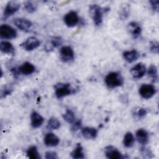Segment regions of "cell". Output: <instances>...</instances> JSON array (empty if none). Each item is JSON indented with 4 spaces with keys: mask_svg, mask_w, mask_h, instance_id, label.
Listing matches in <instances>:
<instances>
[{
    "mask_svg": "<svg viewBox=\"0 0 159 159\" xmlns=\"http://www.w3.org/2000/svg\"><path fill=\"white\" fill-rule=\"evenodd\" d=\"M135 135L138 142L141 145H145L148 143L149 141V134L146 130L143 129H138L135 133Z\"/></svg>",
    "mask_w": 159,
    "mask_h": 159,
    "instance_id": "obj_15",
    "label": "cell"
},
{
    "mask_svg": "<svg viewBox=\"0 0 159 159\" xmlns=\"http://www.w3.org/2000/svg\"><path fill=\"white\" fill-rule=\"evenodd\" d=\"M60 142L59 138L53 133H47L43 139V143L47 147H56Z\"/></svg>",
    "mask_w": 159,
    "mask_h": 159,
    "instance_id": "obj_13",
    "label": "cell"
},
{
    "mask_svg": "<svg viewBox=\"0 0 159 159\" xmlns=\"http://www.w3.org/2000/svg\"><path fill=\"white\" fill-rule=\"evenodd\" d=\"M130 14V6L127 4L124 3L120 7L119 16L122 20L126 19Z\"/></svg>",
    "mask_w": 159,
    "mask_h": 159,
    "instance_id": "obj_27",
    "label": "cell"
},
{
    "mask_svg": "<svg viewBox=\"0 0 159 159\" xmlns=\"http://www.w3.org/2000/svg\"><path fill=\"white\" fill-rule=\"evenodd\" d=\"M1 51L6 54H11L14 55L15 54V49L13 45L7 41H1L0 43Z\"/></svg>",
    "mask_w": 159,
    "mask_h": 159,
    "instance_id": "obj_21",
    "label": "cell"
},
{
    "mask_svg": "<svg viewBox=\"0 0 159 159\" xmlns=\"http://www.w3.org/2000/svg\"><path fill=\"white\" fill-rule=\"evenodd\" d=\"M104 81L109 88L114 89L122 86L124 80L120 73L112 71L107 75L104 79Z\"/></svg>",
    "mask_w": 159,
    "mask_h": 159,
    "instance_id": "obj_1",
    "label": "cell"
},
{
    "mask_svg": "<svg viewBox=\"0 0 159 159\" xmlns=\"http://www.w3.org/2000/svg\"><path fill=\"white\" fill-rule=\"evenodd\" d=\"M20 7V3H19L17 1H9L7 3L4 9L3 19L6 20L10 16L14 14L16 12L18 11Z\"/></svg>",
    "mask_w": 159,
    "mask_h": 159,
    "instance_id": "obj_5",
    "label": "cell"
},
{
    "mask_svg": "<svg viewBox=\"0 0 159 159\" xmlns=\"http://www.w3.org/2000/svg\"><path fill=\"white\" fill-rule=\"evenodd\" d=\"M81 132L83 137L86 139H94L98 135V130L94 127H85L81 129Z\"/></svg>",
    "mask_w": 159,
    "mask_h": 159,
    "instance_id": "obj_19",
    "label": "cell"
},
{
    "mask_svg": "<svg viewBox=\"0 0 159 159\" xmlns=\"http://www.w3.org/2000/svg\"><path fill=\"white\" fill-rule=\"evenodd\" d=\"M40 45V42L37 38L30 37L21 44V46L26 51H32L39 47Z\"/></svg>",
    "mask_w": 159,
    "mask_h": 159,
    "instance_id": "obj_8",
    "label": "cell"
},
{
    "mask_svg": "<svg viewBox=\"0 0 159 159\" xmlns=\"http://www.w3.org/2000/svg\"><path fill=\"white\" fill-rule=\"evenodd\" d=\"M26 153L29 158H32V159L40 158V156L38 152V149L37 147L35 145L30 146L29 148H28V149L27 150Z\"/></svg>",
    "mask_w": 159,
    "mask_h": 159,
    "instance_id": "obj_25",
    "label": "cell"
},
{
    "mask_svg": "<svg viewBox=\"0 0 159 159\" xmlns=\"http://www.w3.org/2000/svg\"><path fill=\"white\" fill-rule=\"evenodd\" d=\"M63 119L69 124H73L75 121V116L74 112L70 110L67 109L65 112L62 115Z\"/></svg>",
    "mask_w": 159,
    "mask_h": 159,
    "instance_id": "obj_28",
    "label": "cell"
},
{
    "mask_svg": "<svg viewBox=\"0 0 159 159\" xmlns=\"http://www.w3.org/2000/svg\"><path fill=\"white\" fill-rule=\"evenodd\" d=\"M135 142V138L134 135L130 132H127L124 137L123 144L126 148H131Z\"/></svg>",
    "mask_w": 159,
    "mask_h": 159,
    "instance_id": "obj_23",
    "label": "cell"
},
{
    "mask_svg": "<svg viewBox=\"0 0 159 159\" xmlns=\"http://www.w3.org/2000/svg\"><path fill=\"white\" fill-rule=\"evenodd\" d=\"M45 158L46 159H57L58 158L57 153L53 151H47L45 152Z\"/></svg>",
    "mask_w": 159,
    "mask_h": 159,
    "instance_id": "obj_33",
    "label": "cell"
},
{
    "mask_svg": "<svg viewBox=\"0 0 159 159\" xmlns=\"http://www.w3.org/2000/svg\"><path fill=\"white\" fill-rule=\"evenodd\" d=\"M63 20L68 27H73L78 23L79 17L76 12L71 11L65 15Z\"/></svg>",
    "mask_w": 159,
    "mask_h": 159,
    "instance_id": "obj_9",
    "label": "cell"
},
{
    "mask_svg": "<svg viewBox=\"0 0 159 159\" xmlns=\"http://www.w3.org/2000/svg\"><path fill=\"white\" fill-rule=\"evenodd\" d=\"M158 42L156 40L151 41L150 43V50L152 53L155 54L158 53Z\"/></svg>",
    "mask_w": 159,
    "mask_h": 159,
    "instance_id": "obj_30",
    "label": "cell"
},
{
    "mask_svg": "<svg viewBox=\"0 0 159 159\" xmlns=\"http://www.w3.org/2000/svg\"><path fill=\"white\" fill-rule=\"evenodd\" d=\"M18 70L20 74H22L24 75H29L35 71V67L31 63L25 61L18 68Z\"/></svg>",
    "mask_w": 159,
    "mask_h": 159,
    "instance_id": "obj_17",
    "label": "cell"
},
{
    "mask_svg": "<svg viewBox=\"0 0 159 159\" xmlns=\"http://www.w3.org/2000/svg\"><path fill=\"white\" fill-rule=\"evenodd\" d=\"M63 43V40L60 37H53L50 41L48 42L45 46V50L47 52H51L54 48L60 47Z\"/></svg>",
    "mask_w": 159,
    "mask_h": 159,
    "instance_id": "obj_18",
    "label": "cell"
},
{
    "mask_svg": "<svg viewBox=\"0 0 159 159\" xmlns=\"http://www.w3.org/2000/svg\"><path fill=\"white\" fill-rule=\"evenodd\" d=\"M152 9L155 12H158L159 9V1L158 0H151L150 1Z\"/></svg>",
    "mask_w": 159,
    "mask_h": 159,
    "instance_id": "obj_36",
    "label": "cell"
},
{
    "mask_svg": "<svg viewBox=\"0 0 159 159\" xmlns=\"http://www.w3.org/2000/svg\"><path fill=\"white\" fill-rule=\"evenodd\" d=\"M147 74L148 75V76L151 78L153 83H155L158 80V69L155 65H151L149 66L147 71Z\"/></svg>",
    "mask_w": 159,
    "mask_h": 159,
    "instance_id": "obj_24",
    "label": "cell"
},
{
    "mask_svg": "<svg viewBox=\"0 0 159 159\" xmlns=\"http://www.w3.org/2000/svg\"><path fill=\"white\" fill-rule=\"evenodd\" d=\"M13 23L19 29L24 32H29L32 26V22L25 18H16Z\"/></svg>",
    "mask_w": 159,
    "mask_h": 159,
    "instance_id": "obj_10",
    "label": "cell"
},
{
    "mask_svg": "<svg viewBox=\"0 0 159 159\" xmlns=\"http://www.w3.org/2000/svg\"><path fill=\"white\" fill-rule=\"evenodd\" d=\"M140 152H141L142 155H143L145 157H147L148 158L152 157V152L149 149H148V148H145L144 147L141 148Z\"/></svg>",
    "mask_w": 159,
    "mask_h": 159,
    "instance_id": "obj_35",
    "label": "cell"
},
{
    "mask_svg": "<svg viewBox=\"0 0 159 159\" xmlns=\"http://www.w3.org/2000/svg\"><path fill=\"white\" fill-rule=\"evenodd\" d=\"M81 125H82V124H81V120H78L76 121H75L73 123V124L71 125V130L72 132H76L80 129H81Z\"/></svg>",
    "mask_w": 159,
    "mask_h": 159,
    "instance_id": "obj_32",
    "label": "cell"
},
{
    "mask_svg": "<svg viewBox=\"0 0 159 159\" xmlns=\"http://www.w3.org/2000/svg\"><path fill=\"white\" fill-rule=\"evenodd\" d=\"M44 122L43 117L37 112L33 111L30 115V124L31 126L37 129L41 127Z\"/></svg>",
    "mask_w": 159,
    "mask_h": 159,
    "instance_id": "obj_14",
    "label": "cell"
},
{
    "mask_svg": "<svg viewBox=\"0 0 159 159\" xmlns=\"http://www.w3.org/2000/svg\"><path fill=\"white\" fill-rule=\"evenodd\" d=\"M104 153L107 158L110 159H120L124 156L117 148L112 145H108L104 148Z\"/></svg>",
    "mask_w": 159,
    "mask_h": 159,
    "instance_id": "obj_12",
    "label": "cell"
},
{
    "mask_svg": "<svg viewBox=\"0 0 159 159\" xmlns=\"http://www.w3.org/2000/svg\"><path fill=\"white\" fill-rule=\"evenodd\" d=\"M127 29L129 32L131 34L132 37L134 39L139 37L142 32V27L137 22H130L127 26Z\"/></svg>",
    "mask_w": 159,
    "mask_h": 159,
    "instance_id": "obj_16",
    "label": "cell"
},
{
    "mask_svg": "<svg viewBox=\"0 0 159 159\" xmlns=\"http://www.w3.org/2000/svg\"><path fill=\"white\" fill-rule=\"evenodd\" d=\"M55 94L58 99H61L75 93V89L72 88L70 83H60L54 86Z\"/></svg>",
    "mask_w": 159,
    "mask_h": 159,
    "instance_id": "obj_2",
    "label": "cell"
},
{
    "mask_svg": "<svg viewBox=\"0 0 159 159\" xmlns=\"http://www.w3.org/2000/svg\"><path fill=\"white\" fill-rule=\"evenodd\" d=\"M61 126L60 122L55 117H52L49 119L47 122V128L49 130H57Z\"/></svg>",
    "mask_w": 159,
    "mask_h": 159,
    "instance_id": "obj_26",
    "label": "cell"
},
{
    "mask_svg": "<svg viewBox=\"0 0 159 159\" xmlns=\"http://www.w3.org/2000/svg\"><path fill=\"white\" fill-rule=\"evenodd\" d=\"M139 94L143 99H150L156 93L157 89L153 84H143L139 88Z\"/></svg>",
    "mask_w": 159,
    "mask_h": 159,
    "instance_id": "obj_6",
    "label": "cell"
},
{
    "mask_svg": "<svg viewBox=\"0 0 159 159\" xmlns=\"http://www.w3.org/2000/svg\"><path fill=\"white\" fill-rule=\"evenodd\" d=\"M147 114V111L145 108H139L135 112V115L139 119L144 117Z\"/></svg>",
    "mask_w": 159,
    "mask_h": 159,
    "instance_id": "obj_34",
    "label": "cell"
},
{
    "mask_svg": "<svg viewBox=\"0 0 159 159\" xmlns=\"http://www.w3.org/2000/svg\"><path fill=\"white\" fill-rule=\"evenodd\" d=\"M130 74L135 79L142 78L146 73V67L142 63H139L130 69Z\"/></svg>",
    "mask_w": 159,
    "mask_h": 159,
    "instance_id": "obj_11",
    "label": "cell"
},
{
    "mask_svg": "<svg viewBox=\"0 0 159 159\" xmlns=\"http://www.w3.org/2000/svg\"><path fill=\"white\" fill-rule=\"evenodd\" d=\"M104 9L98 4H92L89 6V14L96 26L100 25L102 22Z\"/></svg>",
    "mask_w": 159,
    "mask_h": 159,
    "instance_id": "obj_3",
    "label": "cell"
},
{
    "mask_svg": "<svg viewBox=\"0 0 159 159\" xmlns=\"http://www.w3.org/2000/svg\"><path fill=\"white\" fill-rule=\"evenodd\" d=\"M13 89L12 87H11L10 86H6L4 87V89H2V92H1V98H6L7 96L11 94L12 91Z\"/></svg>",
    "mask_w": 159,
    "mask_h": 159,
    "instance_id": "obj_31",
    "label": "cell"
},
{
    "mask_svg": "<svg viewBox=\"0 0 159 159\" xmlns=\"http://www.w3.org/2000/svg\"><path fill=\"white\" fill-rule=\"evenodd\" d=\"M71 156L74 159H83L84 158L83 148L81 143H77L75 148L71 152Z\"/></svg>",
    "mask_w": 159,
    "mask_h": 159,
    "instance_id": "obj_22",
    "label": "cell"
},
{
    "mask_svg": "<svg viewBox=\"0 0 159 159\" xmlns=\"http://www.w3.org/2000/svg\"><path fill=\"white\" fill-rule=\"evenodd\" d=\"M17 36V31L7 24H2L0 27V37L3 39H13Z\"/></svg>",
    "mask_w": 159,
    "mask_h": 159,
    "instance_id": "obj_4",
    "label": "cell"
},
{
    "mask_svg": "<svg viewBox=\"0 0 159 159\" xmlns=\"http://www.w3.org/2000/svg\"><path fill=\"white\" fill-rule=\"evenodd\" d=\"M122 56L126 61L128 63H132L140 57V54L136 50H132L124 52Z\"/></svg>",
    "mask_w": 159,
    "mask_h": 159,
    "instance_id": "obj_20",
    "label": "cell"
},
{
    "mask_svg": "<svg viewBox=\"0 0 159 159\" xmlns=\"http://www.w3.org/2000/svg\"><path fill=\"white\" fill-rule=\"evenodd\" d=\"M60 57L64 63L72 61L75 58L74 52L70 46H63L60 49Z\"/></svg>",
    "mask_w": 159,
    "mask_h": 159,
    "instance_id": "obj_7",
    "label": "cell"
},
{
    "mask_svg": "<svg viewBox=\"0 0 159 159\" xmlns=\"http://www.w3.org/2000/svg\"><path fill=\"white\" fill-rule=\"evenodd\" d=\"M37 6L32 1H27L24 4V9L29 13H33L37 9Z\"/></svg>",
    "mask_w": 159,
    "mask_h": 159,
    "instance_id": "obj_29",
    "label": "cell"
}]
</instances>
